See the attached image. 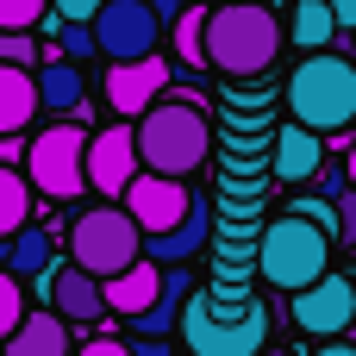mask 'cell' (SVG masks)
Instances as JSON below:
<instances>
[{
    "label": "cell",
    "instance_id": "obj_1",
    "mask_svg": "<svg viewBox=\"0 0 356 356\" xmlns=\"http://www.w3.org/2000/svg\"><path fill=\"white\" fill-rule=\"evenodd\" d=\"M275 56H282V19L263 0H219L207 13V69L263 75Z\"/></svg>",
    "mask_w": 356,
    "mask_h": 356
},
{
    "label": "cell",
    "instance_id": "obj_2",
    "mask_svg": "<svg viewBox=\"0 0 356 356\" xmlns=\"http://www.w3.org/2000/svg\"><path fill=\"white\" fill-rule=\"evenodd\" d=\"M131 138H138V163H144V175H169V181L194 175V169L207 163V150H213L207 113H200L194 100H156V106L138 119Z\"/></svg>",
    "mask_w": 356,
    "mask_h": 356
},
{
    "label": "cell",
    "instance_id": "obj_3",
    "mask_svg": "<svg viewBox=\"0 0 356 356\" xmlns=\"http://www.w3.org/2000/svg\"><path fill=\"white\" fill-rule=\"evenodd\" d=\"M288 113H294V125H307V131H344L356 125V63H344L338 50H313L294 75H288Z\"/></svg>",
    "mask_w": 356,
    "mask_h": 356
},
{
    "label": "cell",
    "instance_id": "obj_4",
    "mask_svg": "<svg viewBox=\"0 0 356 356\" xmlns=\"http://www.w3.org/2000/svg\"><path fill=\"white\" fill-rule=\"evenodd\" d=\"M257 269H263L269 288L300 294V288H313V282L332 275V232L313 225V219H300V213H282V219H269V232L257 244Z\"/></svg>",
    "mask_w": 356,
    "mask_h": 356
},
{
    "label": "cell",
    "instance_id": "obj_5",
    "mask_svg": "<svg viewBox=\"0 0 356 356\" xmlns=\"http://www.w3.org/2000/svg\"><path fill=\"white\" fill-rule=\"evenodd\" d=\"M69 263L75 269H88L94 282L106 275H125L131 263H144V232L131 225V213L113 200V207H88V213H75V225H69Z\"/></svg>",
    "mask_w": 356,
    "mask_h": 356
},
{
    "label": "cell",
    "instance_id": "obj_6",
    "mask_svg": "<svg viewBox=\"0 0 356 356\" xmlns=\"http://www.w3.org/2000/svg\"><path fill=\"white\" fill-rule=\"evenodd\" d=\"M25 181H38L50 200H75L88 188V131L69 125V119L38 131L31 150H25Z\"/></svg>",
    "mask_w": 356,
    "mask_h": 356
},
{
    "label": "cell",
    "instance_id": "obj_7",
    "mask_svg": "<svg viewBox=\"0 0 356 356\" xmlns=\"http://www.w3.org/2000/svg\"><path fill=\"white\" fill-rule=\"evenodd\" d=\"M181 332H188L194 356H257L263 338H269V313L244 307L238 319H225V313H213V300H188L181 307Z\"/></svg>",
    "mask_w": 356,
    "mask_h": 356
},
{
    "label": "cell",
    "instance_id": "obj_8",
    "mask_svg": "<svg viewBox=\"0 0 356 356\" xmlns=\"http://www.w3.org/2000/svg\"><path fill=\"white\" fill-rule=\"evenodd\" d=\"M88 31L106 63H144V56H156V38H163V25L144 0H106Z\"/></svg>",
    "mask_w": 356,
    "mask_h": 356
},
{
    "label": "cell",
    "instance_id": "obj_9",
    "mask_svg": "<svg viewBox=\"0 0 356 356\" xmlns=\"http://www.w3.org/2000/svg\"><path fill=\"white\" fill-rule=\"evenodd\" d=\"M119 207L131 213V225H138L144 244H150V238H169V232L194 213V194H188L181 181H169V175H138V181L125 188Z\"/></svg>",
    "mask_w": 356,
    "mask_h": 356
},
{
    "label": "cell",
    "instance_id": "obj_10",
    "mask_svg": "<svg viewBox=\"0 0 356 356\" xmlns=\"http://www.w3.org/2000/svg\"><path fill=\"white\" fill-rule=\"evenodd\" d=\"M288 313H294V325L313 332V338H344L356 325V282L350 275H325V282L300 288Z\"/></svg>",
    "mask_w": 356,
    "mask_h": 356
},
{
    "label": "cell",
    "instance_id": "obj_11",
    "mask_svg": "<svg viewBox=\"0 0 356 356\" xmlns=\"http://www.w3.org/2000/svg\"><path fill=\"white\" fill-rule=\"evenodd\" d=\"M138 175H144V163H138V138H131L125 125L88 131V188L125 200V188H131Z\"/></svg>",
    "mask_w": 356,
    "mask_h": 356
},
{
    "label": "cell",
    "instance_id": "obj_12",
    "mask_svg": "<svg viewBox=\"0 0 356 356\" xmlns=\"http://www.w3.org/2000/svg\"><path fill=\"white\" fill-rule=\"evenodd\" d=\"M169 88V56H144V63H113L106 69V106L119 119H144Z\"/></svg>",
    "mask_w": 356,
    "mask_h": 356
},
{
    "label": "cell",
    "instance_id": "obj_13",
    "mask_svg": "<svg viewBox=\"0 0 356 356\" xmlns=\"http://www.w3.org/2000/svg\"><path fill=\"white\" fill-rule=\"evenodd\" d=\"M44 288H50V313H56V319H69V325H94V319L106 313L100 282H94L88 269H75V263H69V269H56Z\"/></svg>",
    "mask_w": 356,
    "mask_h": 356
},
{
    "label": "cell",
    "instance_id": "obj_14",
    "mask_svg": "<svg viewBox=\"0 0 356 356\" xmlns=\"http://www.w3.org/2000/svg\"><path fill=\"white\" fill-rule=\"evenodd\" d=\"M100 294H106V313H119V319H144V313L163 300V269L144 257V263H131L125 275L100 282Z\"/></svg>",
    "mask_w": 356,
    "mask_h": 356
},
{
    "label": "cell",
    "instance_id": "obj_15",
    "mask_svg": "<svg viewBox=\"0 0 356 356\" xmlns=\"http://www.w3.org/2000/svg\"><path fill=\"white\" fill-rule=\"evenodd\" d=\"M38 69H19V63H0V138H19L31 119H38Z\"/></svg>",
    "mask_w": 356,
    "mask_h": 356
},
{
    "label": "cell",
    "instance_id": "obj_16",
    "mask_svg": "<svg viewBox=\"0 0 356 356\" xmlns=\"http://www.w3.org/2000/svg\"><path fill=\"white\" fill-rule=\"evenodd\" d=\"M319 169H325V144H319V131L288 125V131L275 138V181H313Z\"/></svg>",
    "mask_w": 356,
    "mask_h": 356
},
{
    "label": "cell",
    "instance_id": "obj_17",
    "mask_svg": "<svg viewBox=\"0 0 356 356\" xmlns=\"http://www.w3.org/2000/svg\"><path fill=\"white\" fill-rule=\"evenodd\" d=\"M38 100H44L50 113L75 119V113H81V100H88V75H81L69 56H50V63L38 69Z\"/></svg>",
    "mask_w": 356,
    "mask_h": 356
},
{
    "label": "cell",
    "instance_id": "obj_18",
    "mask_svg": "<svg viewBox=\"0 0 356 356\" xmlns=\"http://www.w3.org/2000/svg\"><path fill=\"white\" fill-rule=\"evenodd\" d=\"M207 225H213V213H207V200H194V213H188L169 238H150V244H144V250H150V263H156V269H181V263L207 244Z\"/></svg>",
    "mask_w": 356,
    "mask_h": 356
},
{
    "label": "cell",
    "instance_id": "obj_19",
    "mask_svg": "<svg viewBox=\"0 0 356 356\" xmlns=\"http://www.w3.org/2000/svg\"><path fill=\"white\" fill-rule=\"evenodd\" d=\"M6 356H69V319H56V313H25L19 332L6 338Z\"/></svg>",
    "mask_w": 356,
    "mask_h": 356
},
{
    "label": "cell",
    "instance_id": "obj_20",
    "mask_svg": "<svg viewBox=\"0 0 356 356\" xmlns=\"http://www.w3.org/2000/svg\"><path fill=\"white\" fill-rule=\"evenodd\" d=\"M0 269L19 275V282H25V275H44V269H50V232L25 225L19 238H6V244H0Z\"/></svg>",
    "mask_w": 356,
    "mask_h": 356
},
{
    "label": "cell",
    "instance_id": "obj_21",
    "mask_svg": "<svg viewBox=\"0 0 356 356\" xmlns=\"http://www.w3.org/2000/svg\"><path fill=\"white\" fill-rule=\"evenodd\" d=\"M25 225H31V181L13 163H0V244L19 238Z\"/></svg>",
    "mask_w": 356,
    "mask_h": 356
},
{
    "label": "cell",
    "instance_id": "obj_22",
    "mask_svg": "<svg viewBox=\"0 0 356 356\" xmlns=\"http://www.w3.org/2000/svg\"><path fill=\"white\" fill-rule=\"evenodd\" d=\"M288 38L313 56V50H325L332 38H338V19H332V0H300L294 6V25H288Z\"/></svg>",
    "mask_w": 356,
    "mask_h": 356
},
{
    "label": "cell",
    "instance_id": "obj_23",
    "mask_svg": "<svg viewBox=\"0 0 356 356\" xmlns=\"http://www.w3.org/2000/svg\"><path fill=\"white\" fill-rule=\"evenodd\" d=\"M169 38H175V63H181V69H207V13H200V6H188Z\"/></svg>",
    "mask_w": 356,
    "mask_h": 356
},
{
    "label": "cell",
    "instance_id": "obj_24",
    "mask_svg": "<svg viewBox=\"0 0 356 356\" xmlns=\"http://www.w3.org/2000/svg\"><path fill=\"white\" fill-rule=\"evenodd\" d=\"M50 19V0H0V31H31Z\"/></svg>",
    "mask_w": 356,
    "mask_h": 356
},
{
    "label": "cell",
    "instance_id": "obj_25",
    "mask_svg": "<svg viewBox=\"0 0 356 356\" xmlns=\"http://www.w3.org/2000/svg\"><path fill=\"white\" fill-rule=\"evenodd\" d=\"M19 319H25V288H19V275L0 269V338H13Z\"/></svg>",
    "mask_w": 356,
    "mask_h": 356
},
{
    "label": "cell",
    "instance_id": "obj_26",
    "mask_svg": "<svg viewBox=\"0 0 356 356\" xmlns=\"http://www.w3.org/2000/svg\"><path fill=\"white\" fill-rule=\"evenodd\" d=\"M56 44H63V56L75 63V56H88V50H94V31H88V25H69V19H56Z\"/></svg>",
    "mask_w": 356,
    "mask_h": 356
},
{
    "label": "cell",
    "instance_id": "obj_27",
    "mask_svg": "<svg viewBox=\"0 0 356 356\" xmlns=\"http://www.w3.org/2000/svg\"><path fill=\"white\" fill-rule=\"evenodd\" d=\"M31 56H38V44H31L25 31H0V63H19V69H31Z\"/></svg>",
    "mask_w": 356,
    "mask_h": 356
},
{
    "label": "cell",
    "instance_id": "obj_28",
    "mask_svg": "<svg viewBox=\"0 0 356 356\" xmlns=\"http://www.w3.org/2000/svg\"><path fill=\"white\" fill-rule=\"evenodd\" d=\"M332 207H338V244H356V188H344Z\"/></svg>",
    "mask_w": 356,
    "mask_h": 356
},
{
    "label": "cell",
    "instance_id": "obj_29",
    "mask_svg": "<svg viewBox=\"0 0 356 356\" xmlns=\"http://www.w3.org/2000/svg\"><path fill=\"white\" fill-rule=\"evenodd\" d=\"M56 6V19H69V25H94V13L106 6V0H50Z\"/></svg>",
    "mask_w": 356,
    "mask_h": 356
},
{
    "label": "cell",
    "instance_id": "obj_30",
    "mask_svg": "<svg viewBox=\"0 0 356 356\" xmlns=\"http://www.w3.org/2000/svg\"><path fill=\"white\" fill-rule=\"evenodd\" d=\"M81 356H131V344H119V338H88Z\"/></svg>",
    "mask_w": 356,
    "mask_h": 356
},
{
    "label": "cell",
    "instance_id": "obj_31",
    "mask_svg": "<svg viewBox=\"0 0 356 356\" xmlns=\"http://www.w3.org/2000/svg\"><path fill=\"white\" fill-rule=\"evenodd\" d=\"M144 6H150V13H156V25H175V19H181V13H188V6H181V0H144Z\"/></svg>",
    "mask_w": 356,
    "mask_h": 356
},
{
    "label": "cell",
    "instance_id": "obj_32",
    "mask_svg": "<svg viewBox=\"0 0 356 356\" xmlns=\"http://www.w3.org/2000/svg\"><path fill=\"white\" fill-rule=\"evenodd\" d=\"M332 19H338V25H350V31H356V0H332Z\"/></svg>",
    "mask_w": 356,
    "mask_h": 356
},
{
    "label": "cell",
    "instance_id": "obj_33",
    "mask_svg": "<svg viewBox=\"0 0 356 356\" xmlns=\"http://www.w3.org/2000/svg\"><path fill=\"white\" fill-rule=\"evenodd\" d=\"M131 356H169V344H156V338H144V344H131Z\"/></svg>",
    "mask_w": 356,
    "mask_h": 356
},
{
    "label": "cell",
    "instance_id": "obj_34",
    "mask_svg": "<svg viewBox=\"0 0 356 356\" xmlns=\"http://www.w3.org/2000/svg\"><path fill=\"white\" fill-rule=\"evenodd\" d=\"M0 163H13V169H19V138H0Z\"/></svg>",
    "mask_w": 356,
    "mask_h": 356
},
{
    "label": "cell",
    "instance_id": "obj_35",
    "mask_svg": "<svg viewBox=\"0 0 356 356\" xmlns=\"http://www.w3.org/2000/svg\"><path fill=\"white\" fill-rule=\"evenodd\" d=\"M344 181H350V188H356V144H350V150H344Z\"/></svg>",
    "mask_w": 356,
    "mask_h": 356
},
{
    "label": "cell",
    "instance_id": "obj_36",
    "mask_svg": "<svg viewBox=\"0 0 356 356\" xmlns=\"http://www.w3.org/2000/svg\"><path fill=\"white\" fill-rule=\"evenodd\" d=\"M313 356H356V350H350V344H319Z\"/></svg>",
    "mask_w": 356,
    "mask_h": 356
}]
</instances>
